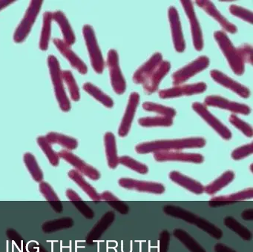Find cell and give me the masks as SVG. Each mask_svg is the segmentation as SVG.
<instances>
[{
    "mask_svg": "<svg viewBox=\"0 0 253 252\" xmlns=\"http://www.w3.org/2000/svg\"><path fill=\"white\" fill-rule=\"evenodd\" d=\"M207 141L202 137L184 138V139H164V140L151 141L138 144L135 147L136 152L140 154L161 151H180L187 148H204Z\"/></svg>",
    "mask_w": 253,
    "mask_h": 252,
    "instance_id": "cell-1",
    "label": "cell"
},
{
    "mask_svg": "<svg viewBox=\"0 0 253 252\" xmlns=\"http://www.w3.org/2000/svg\"><path fill=\"white\" fill-rule=\"evenodd\" d=\"M163 210L166 214L172 217L182 219L188 223L196 225L200 229L207 233L209 235L216 240H220L223 237V231L218 227L211 223L210 221L201 216H197L189 210H186L180 206L174 205H167L163 208Z\"/></svg>",
    "mask_w": 253,
    "mask_h": 252,
    "instance_id": "cell-2",
    "label": "cell"
},
{
    "mask_svg": "<svg viewBox=\"0 0 253 252\" xmlns=\"http://www.w3.org/2000/svg\"><path fill=\"white\" fill-rule=\"evenodd\" d=\"M47 61L57 102L62 111L68 112L71 110V103L63 85V76L60 63L54 55H50Z\"/></svg>",
    "mask_w": 253,
    "mask_h": 252,
    "instance_id": "cell-3",
    "label": "cell"
},
{
    "mask_svg": "<svg viewBox=\"0 0 253 252\" xmlns=\"http://www.w3.org/2000/svg\"><path fill=\"white\" fill-rule=\"evenodd\" d=\"M214 37L233 72L238 76L243 75L245 70V63L240 57L236 47L227 35L223 31H218L214 32Z\"/></svg>",
    "mask_w": 253,
    "mask_h": 252,
    "instance_id": "cell-4",
    "label": "cell"
},
{
    "mask_svg": "<svg viewBox=\"0 0 253 252\" xmlns=\"http://www.w3.org/2000/svg\"><path fill=\"white\" fill-rule=\"evenodd\" d=\"M83 34L88 49L91 66L97 74H102L104 70L105 62L97 43L94 29L91 25H84L83 28Z\"/></svg>",
    "mask_w": 253,
    "mask_h": 252,
    "instance_id": "cell-5",
    "label": "cell"
},
{
    "mask_svg": "<svg viewBox=\"0 0 253 252\" xmlns=\"http://www.w3.org/2000/svg\"><path fill=\"white\" fill-rule=\"evenodd\" d=\"M42 3L43 1H39V0L31 1L30 4L25 13L24 17L22 19L21 22L14 33V41L16 43L23 42L27 38L32 31V27L38 18L40 11H41Z\"/></svg>",
    "mask_w": 253,
    "mask_h": 252,
    "instance_id": "cell-6",
    "label": "cell"
},
{
    "mask_svg": "<svg viewBox=\"0 0 253 252\" xmlns=\"http://www.w3.org/2000/svg\"><path fill=\"white\" fill-rule=\"evenodd\" d=\"M107 65L113 90L117 94H123L126 89V83L120 68L118 52L113 49L108 53Z\"/></svg>",
    "mask_w": 253,
    "mask_h": 252,
    "instance_id": "cell-7",
    "label": "cell"
},
{
    "mask_svg": "<svg viewBox=\"0 0 253 252\" xmlns=\"http://www.w3.org/2000/svg\"><path fill=\"white\" fill-rule=\"evenodd\" d=\"M209 65L210 59L206 56H200L193 62L188 64L173 74V84L178 86L179 84L185 83L195 74L204 71Z\"/></svg>",
    "mask_w": 253,
    "mask_h": 252,
    "instance_id": "cell-8",
    "label": "cell"
},
{
    "mask_svg": "<svg viewBox=\"0 0 253 252\" xmlns=\"http://www.w3.org/2000/svg\"><path fill=\"white\" fill-rule=\"evenodd\" d=\"M192 109L204 119V121L207 122L210 127H212L223 139L229 140L232 138V133L230 130L225 126L218 119L216 118L213 114L209 111L207 107L204 104L200 102H194L192 103Z\"/></svg>",
    "mask_w": 253,
    "mask_h": 252,
    "instance_id": "cell-9",
    "label": "cell"
},
{
    "mask_svg": "<svg viewBox=\"0 0 253 252\" xmlns=\"http://www.w3.org/2000/svg\"><path fill=\"white\" fill-rule=\"evenodd\" d=\"M59 157L72 165L75 170H78L81 174L85 175L92 180H98L100 173L93 166L87 164L85 161L67 150H62L58 153Z\"/></svg>",
    "mask_w": 253,
    "mask_h": 252,
    "instance_id": "cell-10",
    "label": "cell"
},
{
    "mask_svg": "<svg viewBox=\"0 0 253 252\" xmlns=\"http://www.w3.org/2000/svg\"><path fill=\"white\" fill-rule=\"evenodd\" d=\"M118 184L120 186L126 189L150 194H162L165 192L166 190L164 185L160 182L137 180L131 178H121L118 181Z\"/></svg>",
    "mask_w": 253,
    "mask_h": 252,
    "instance_id": "cell-11",
    "label": "cell"
},
{
    "mask_svg": "<svg viewBox=\"0 0 253 252\" xmlns=\"http://www.w3.org/2000/svg\"><path fill=\"white\" fill-rule=\"evenodd\" d=\"M182 6L184 9L185 13L187 16L191 25V32H192V41H193L194 47L197 50L200 51L204 47V40H203L202 31L199 22L197 19L195 10H194L193 4L192 1L187 0L180 1Z\"/></svg>",
    "mask_w": 253,
    "mask_h": 252,
    "instance_id": "cell-12",
    "label": "cell"
},
{
    "mask_svg": "<svg viewBox=\"0 0 253 252\" xmlns=\"http://www.w3.org/2000/svg\"><path fill=\"white\" fill-rule=\"evenodd\" d=\"M207 84L204 83H198L195 84L186 85L175 86L171 88L164 89L159 91V96L161 99H171L183 96H191L204 93L207 90Z\"/></svg>",
    "mask_w": 253,
    "mask_h": 252,
    "instance_id": "cell-13",
    "label": "cell"
},
{
    "mask_svg": "<svg viewBox=\"0 0 253 252\" xmlns=\"http://www.w3.org/2000/svg\"><path fill=\"white\" fill-rule=\"evenodd\" d=\"M204 104L207 106L216 107L243 115H248L251 112L248 105L232 102L220 96H208L204 100Z\"/></svg>",
    "mask_w": 253,
    "mask_h": 252,
    "instance_id": "cell-14",
    "label": "cell"
},
{
    "mask_svg": "<svg viewBox=\"0 0 253 252\" xmlns=\"http://www.w3.org/2000/svg\"><path fill=\"white\" fill-rule=\"evenodd\" d=\"M168 16L174 49L176 51L182 53L186 48V44L183 39L181 24L177 9L173 6L170 7L168 10Z\"/></svg>",
    "mask_w": 253,
    "mask_h": 252,
    "instance_id": "cell-15",
    "label": "cell"
},
{
    "mask_svg": "<svg viewBox=\"0 0 253 252\" xmlns=\"http://www.w3.org/2000/svg\"><path fill=\"white\" fill-rule=\"evenodd\" d=\"M154 158L158 162L178 161L200 164L204 160L201 154L196 153H183L179 151H161L154 154Z\"/></svg>",
    "mask_w": 253,
    "mask_h": 252,
    "instance_id": "cell-16",
    "label": "cell"
},
{
    "mask_svg": "<svg viewBox=\"0 0 253 252\" xmlns=\"http://www.w3.org/2000/svg\"><path fill=\"white\" fill-rule=\"evenodd\" d=\"M139 102H140V95L137 92H132L130 95L125 114L118 130V135L121 137H125L129 133Z\"/></svg>",
    "mask_w": 253,
    "mask_h": 252,
    "instance_id": "cell-17",
    "label": "cell"
},
{
    "mask_svg": "<svg viewBox=\"0 0 253 252\" xmlns=\"http://www.w3.org/2000/svg\"><path fill=\"white\" fill-rule=\"evenodd\" d=\"M210 76L216 83L221 84L223 87H227L241 97L244 98V99L250 97V90L248 87L240 84L239 83L232 80V78L228 77L223 73L220 72V71L211 70L210 71Z\"/></svg>",
    "mask_w": 253,
    "mask_h": 252,
    "instance_id": "cell-18",
    "label": "cell"
},
{
    "mask_svg": "<svg viewBox=\"0 0 253 252\" xmlns=\"http://www.w3.org/2000/svg\"><path fill=\"white\" fill-rule=\"evenodd\" d=\"M162 62L163 56L161 53H155L152 55L147 62H145L134 72L133 82L135 84H144Z\"/></svg>",
    "mask_w": 253,
    "mask_h": 252,
    "instance_id": "cell-19",
    "label": "cell"
},
{
    "mask_svg": "<svg viewBox=\"0 0 253 252\" xmlns=\"http://www.w3.org/2000/svg\"><path fill=\"white\" fill-rule=\"evenodd\" d=\"M54 45L58 49L59 51L63 54L65 58L68 59L69 63L77 71H79L81 74H86L88 72V68L86 65L83 62L82 59L71 49L70 46L63 42L60 39L55 38L53 40Z\"/></svg>",
    "mask_w": 253,
    "mask_h": 252,
    "instance_id": "cell-20",
    "label": "cell"
},
{
    "mask_svg": "<svg viewBox=\"0 0 253 252\" xmlns=\"http://www.w3.org/2000/svg\"><path fill=\"white\" fill-rule=\"evenodd\" d=\"M196 4L199 7H201L204 11H206V13H208L210 16L214 18L226 32L230 33V34H235V33L238 31L237 27L233 25V24L231 23V22H229L221 14L211 1H207V0H198V1H196Z\"/></svg>",
    "mask_w": 253,
    "mask_h": 252,
    "instance_id": "cell-21",
    "label": "cell"
},
{
    "mask_svg": "<svg viewBox=\"0 0 253 252\" xmlns=\"http://www.w3.org/2000/svg\"><path fill=\"white\" fill-rule=\"evenodd\" d=\"M171 68V64L168 61H163L157 69L152 73L146 83L143 84V90L146 94L155 93L159 87L161 80L168 74Z\"/></svg>",
    "mask_w": 253,
    "mask_h": 252,
    "instance_id": "cell-22",
    "label": "cell"
},
{
    "mask_svg": "<svg viewBox=\"0 0 253 252\" xmlns=\"http://www.w3.org/2000/svg\"><path fill=\"white\" fill-rule=\"evenodd\" d=\"M253 197V188H249L243 191H238L228 195L218 196L210 199L209 206L210 207L216 208L219 206H226L238 201L250 200Z\"/></svg>",
    "mask_w": 253,
    "mask_h": 252,
    "instance_id": "cell-23",
    "label": "cell"
},
{
    "mask_svg": "<svg viewBox=\"0 0 253 252\" xmlns=\"http://www.w3.org/2000/svg\"><path fill=\"white\" fill-rule=\"evenodd\" d=\"M169 177L174 183L186 188L190 192L195 194H201L204 192V186L198 181L195 180L186 175L182 174L180 172L173 170L170 172Z\"/></svg>",
    "mask_w": 253,
    "mask_h": 252,
    "instance_id": "cell-24",
    "label": "cell"
},
{
    "mask_svg": "<svg viewBox=\"0 0 253 252\" xmlns=\"http://www.w3.org/2000/svg\"><path fill=\"white\" fill-rule=\"evenodd\" d=\"M105 150L108 166L110 168L115 169L119 163V157L117 151L116 139L112 132H107L104 136Z\"/></svg>",
    "mask_w": 253,
    "mask_h": 252,
    "instance_id": "cell-25",
    "label": "cell"
},
{
    "mask_svg": "<svg viewBox=\"0 0 253 252\" xmlns=\"http://www.w3.org/2000/svg\"><path fill=\"white\" fill-rule=\"evenodd\" d=\"M53 19L58 24L60 29H61L63 39H64L63 42L69 46L75 44V40H76L75 33H74L73 29L66 18V15L63 12L58 10V11L53 13Z\"/></svg>",
    "mask_w": 253,
    "mask_h": 252,
    "instance_id": "cell-26",
    "label": "cell"
},
{
    "mask_svg": "<svg viewBox=\"0 0 253 252\" xmlns=\"http://www.w3.org/2000/svg\"><path fill=\"white\" fill-rule=\"evenodd\" d=\"M115 212L112 211V210L106 212L88 234V242L92 243L95 240H99L102 234L112 225V222L115 220Z\"/></svg>",
    "mask_w": 253,
    "mask_h": 252,
    "instance_id": "cell-27",
    "label": "cell"
},
{
    "mask_svg": "<svg viewBox=\"0 0 253 252\" xmlns=\"http://www.w3.org/2000/svg\"><path fill=\"white\" fill-rule=\"evenodd\" d=\"M69 178L72 180H73L91 200L94 201L98 202L100 201V194L97 193L96 191L95 188L94 187L91 186L85 179H84L83 175L81 173L78 171V170L72 169V170H69Z\"/></svg>",
    "mask_w": 253,
    "mask_h": 252,
    "instance_id": "cell-28",
    "label": "cell"
},
{
    "mask_svg": "<svg viewBox=\"0 0 253 252\" xmlns=\"http://www.w3.org/2000/svg\"><path fill=\"white\" fill-rule=\"evenodd\" d=\"M173 236L190 252H207L195 239L181 228H175L173 231Z\"/></svg>",
    "mask_w": 253,
    "mask_h": 252,
    "instance_id": "cell-29",
    "label": "cell"
},
{
    "mask_svg": "<svg viewBox=\"0 0 253 252\" xmlns=\"http://www.w3.org/2000/svg\"><path fill=\"white\" fill-rule=\"evenodd\" d=\"M235 173L232 170H226L222 173L215 180L209 184L207 186L204 187V192L210 195H213L216 193L223 189L225 187L231 183L235 179Z\"/></svg>",
    "mask_w": 253,
    "mask_h": 252,
    "instance_id": "cell-30",
    "label": "cell"
},
{
    "mask_svg": "<svg viewBox=\"0 0 253 252\" xmlns=\"http://www.w3.org/2000/svg\"><path fill=\"white\" fill-rule=\"evenodd\" d=\"M45 138L50 143L61 145L67 151L76 149L78 147V142L76 139L57 132H49L47 133Z\"/></svg>",
    "mask_w": 253,
    "mask_h": 252,
    "instance_id": "cell-31",
    "label": "cell"
},
{
    "mask_svg": "<svg viewBox=\"0 0 253 252\" xmlns=\"http://www.w3.org/2000/svg\"><path fill=\"white\" fill-rule=\"evenodd\" d=\"M53 20V13L45 12L43 14L42 31L40 40V48L41 50H46L48 48L49 40L51 38V22Z\"/></svg>",
    "mask_w": 253,
    "mask_h": 252,
    "instance_id": "cell-32",
    "label": "cell"
},
{
    "mask_svg": "<svg viewBox=\"0 0 253 252\" xmlns=\"http://www.w3.org/2000/svg\"><path fill=\"white\" fill-rule=\"evenodd\" d=\"M224 225L246 241H250L253 238L251 231L232 216H228L224 218Z\"/></svg>",
    "mask_w": 253,
    "mask_h": 252,
    "instance_id": "cell-33",
    "label": "cell"
},
{
    "mask_svg": "<svg viewBox=\"0 0 253 252\" xmlns=\"http://www.w3.org/2000/svg\"><path fill=\"white\" fill-rule=\"evenodd\" d=\"M23 161L34 180L41 182L43 179V172L38 165V161L32 153L27 152L23 156Z\"/></svg>",
    "mask_w": 253,
    "mask_h": 252,
    "instance_id": "cell-34",
    "label": "cell"
},
{
    "mask_svg": "<svg viewBox=\"0 0 253 252\" xmlns=\"http://www.w3.org/2000/svg\"><path fill=\"white\" fill-rule=\"evenodd\" d=\"M84 89L91 96L97 99L99 102H101L106 108H111L114 106V102L110 96L103 93L100 88L91 84L90 83H86L84 84Z\"/></svg>",
    "mask_w": 253,
    "mask_h": 252,
    "instance_id": "cell-35",
    "label": "cell"
},
{
    "mask_svg": "<svg viewBox=\"0 0 253 252\" xmlns=\"http://www.w3.org/2000/svg\"><path fill=\"white\" fill-rule=\"evenodd\" d=\"M138 123L142 127H169L172 126L173 119L164 116L142 117L139 119Z\"/></svg>",
    "mask_w": 253,
    "mask_h": 252,
    "instance_id": "cell-36",
    "label": "cell"
},
{
    "mask_svg": "<svg viewBox=\"0 0 253 252\" xmlns=\"http://www.w3.org/2000/svg\"><path fill=\"white\" fill-rule=\"evenodd\" d=\"M37 142H38V145L41 147L42 151H43L44 154L46 156L51 166H54V167L58 166L59 163H60V157H59L58 153L56 152L53 149L51 144L47 140L45 136H39L37 139Z\"/></svg>",
    "mask_w": 253,
    "mask_h": 252,
    "instance_id": "cell-37",
    "label": "cell"
},
{
    "mask_svg": "<svg viewBox=\"0 0 253 252\" xmlns=\"http://www.w3.org/2000/svg\"><path fill=\"white\" fill-rule=\"evenodd\" d=\"M62 76H63V80L68 86L72 100L78 102L81 99V94H80L79 87L77 84L73 74L70 71H62Z\"/></svg>",
    "mask_w": 253,
    "mask_h": 252,
    "instance_id": "cell-38",
    "label": "cell"
},
{
    "mask_svg": "<svg viewBox=\"0 0 253 252\" xmlns=\"http://www.w3.org/2000/svg\"><path fill=\"white\" fill-rule=\"evenodd\" d=\"M143 108L145 111L157 113V114H161V116L170 117V118L173 119L176 116V111L174 108L164 106V105L155 103V102H143Z\"/></svg>",
    "mask_w": 253,
    "mask_h": 252,
    "instance_id": "cell-39",
    "label": "cell"
},
{
    "mask_svg": "<svg viewBox=\"0 0 253 252\" xmlns=\"http://www.w3.org/2000/svg\"><path fill=\"white\" fill-rule=\"evenodd\" d=\"M119 163L140 174H146L149 172V168L146 165L140 163L128 156L119 157Z\"/></svg>",
    "mask_w": 253,
    "mask_h": 252,
    "instance_id": "cell-40",
    "label": "cell"
},
{
    "mask_svg": "<svg viewBox=\"0 0 253 252\" xmlns=\"http://www.w3.org/2000/svg\"><path fill=\"white\" fill-rule=\"evenodd\" d=\"M229 122L232 126H235V127L241 130L246 136L247 137H253V127L248 123L246 122L243 121L242 120L237 117L235 114H232L229 117Z\"/></svg>",
    "mask_w": 253,
    "mask_h": 252,
    "instance_id": "cell-41",
    "label": "cell"
},
{
    "mask_svg": "<svg viewBox=\"0 0 253 252\" xmlns=\"http://www.w3.org/2000/svg\"><path fill=\"white\" fill-rule=\"evenodd\" d=\"M229 11L234 16H237L240 19H242L243 20L249 22V23L253 24V13L250 10L240 7V6L235 5V4H232L229 7Z\"/></svg>",
    "mask_w": 253,
    "mask_h": 252,
    "instance_id": "cell-42",
    "label": "cell"
},
{
    "mask_svg": "<svg viewBox=\"0 0 253 252\" xmlns=\"http://www.w3.org/2000/svg\"><path fill=\"white\" fill-rule=\"evenodd\" d=\"M253 153V143L247 144L243 146L238 147L234 150L231 154V157L234 160H241L251 155Z\"/></svg>",
    "mask_w": 253,
    "mask_h": 252,
    "instance_id": "cell-43",
    "label": "cell"
},
{
    "mask_svg": "<svg viewBox=\"0 0 253 252\" xmlns=\"http://www.w3.org/2000/svg\"><path fill=\"white\" fill-rule=\"evenodd\" d=\"M39 188L41 194L48 201L57 202L60 200L58 196L48 182H43V181L40 182Z\"/></svg>",
    "mask_w": 253,
    "mask_h": 252,
    "instance_id": "cell-44",
    "label": "cell"
},
{
    "mask_svg": "<svg viewBox=\"0 0 253 252\" xmlns=\"http://www.w3.org/2000/svg\"><path fill=\"white\" fill-rule=\"evenodd\" d=\"M237 50L244 63L245 62L249 64L253 63V56H252L253 47L250 44H244L241 47H237Z\"/></svg>",
    "mask_w": 253,
    "mask_h": 252,
    "instance_id": "cell-45",
    "label": "cell"
},
{
    "mask_svg": "<svg viewBox=\"0 0 253 252\" xmlns=\"http://www.w3.org/2000/svg\"><path fill=\"white\" fill-rule=\"evenodd\" d=\"M170 234L167 230H164L160 234L158 240V252H168L169 246Z\"/></svg>",
    "mask_w": 253,
    "mask_h": 252,
    "instance_id": "cell-46",
    "label": "cell"
},
{
    "mask_svg": "<svg viewBox=\"0 0 253 252\" xmlns=\"http://www.w3.org/2000/svg\"><path fill=\"white\" fill-rule=\"evenodd\" d=\"M108 203L109 206H111V207L113 208L115 210L119 212L121 214H127L129 212V207L128 205L121 200H118L115 201L108 202Z\"/></svg>",
    "mask_w": 253,
    "mask_h": 252,
    "instance_id": "cell-47",
    "label": "cell"
},
{
    "mask_svg": "<svg viewBox=\"0 0 253 252\" xmlns=\"http://www.w3.org/2000/svg\"><path fill=\"white\" fill-rule=\"evenodd\" d=\"M75 203L78 210L83 213L84 216L88 218V219H92V218L94 217V211L91 210L89 206H87L85 203H84L83 200H81V201L75 202Z\"/></svg>",
    "mask_w": 253,
    "mask_h": 252,
    "instance_id": "cell-48",
    "label": "cell"
},
{
    "mask_svg": "<svg viewBox=\"0 0 253 252\" xmlns=\"http://www.w3.org/2000/svg\"><path fill=\"white\" fill-rule=\"evenodd\" d=\"M214 252H237L236 251L223 243H217L214 247Z\"/></svg>",
    "mask_w": 253,
    "mask_h": 252,
    "instance_id": "cell-49",
    "label": "cell"
},
{
    "mask_svg": "<svg viewBox=\"0 0 253 252\" xmlns=\"http://www.w3.org/2000/svg\"><path fill=\"white\" fill-rule=\"evenodd\" d=\"M66 194L68 198H69L71 201L78 202L82 200L79 194H78L76 191H74L73 189H71V188L66 190Z\"/></svg>",
    "mask_w": 253,
    "mask_h": 252,
    "instance_id": "cell-50",
    "label": "cell"
},
{
    "mask_svg": "<svg viewBox=\"0 0 253 252\" xmlns=\"http://www.w3.org/2000/svg\"><path fill=\"white\" fill-rule=\"evenodd\" d=\"M100 200H105V201L111 202L115 201V200H119L116 196L114 195L112 193L109 191H104L100 194Z\"/></svg>",
    "mask_w": 253,
    "mask_h": 252,
    "instance_id": "cell-51",
    "label": "cell"
},
{
    "mask_svg": "<svg viewBox=\"0 0 253 252\" xmlns=\"http://www.w3.org/2000/svg\"><path fill=\"white\" fill-rule=\"evenodd\" d=\"M241 217L244 220L253 221V209H245L244 211L241 213Z\"/></svg>",
    "mask_w": 253,
    "mask_h": 252,
    "instance_id": "cell-52",
    "label": "cell"
},
{
    "mask_svg": "<svg viewBox=\"0 0 253 252\" xmlns=\"http://www.w3.org/2000/svg\"><path fill=\"white\" fill-rule=\"evenodd\" d=\"M14 2H15V1H12V0H10V1L9 0H0V10L5 8L9 4H12Z\"/></svg>",
    "mask_w": 253,
    "mask_h": 252,
    "instance_id": "cell-53",
    "label": "cell"
}]
</instances>
